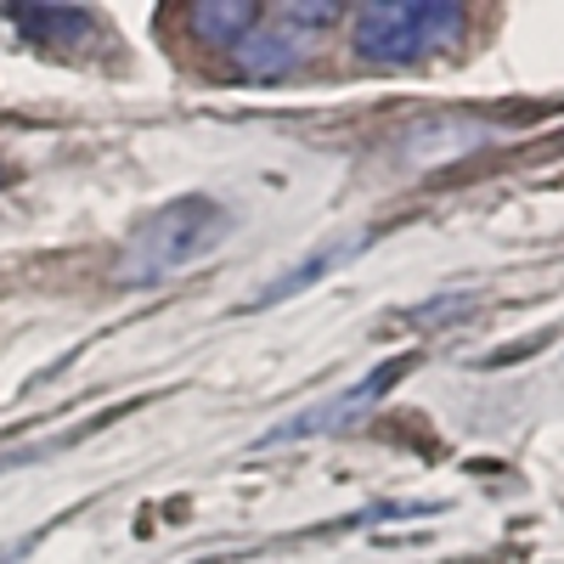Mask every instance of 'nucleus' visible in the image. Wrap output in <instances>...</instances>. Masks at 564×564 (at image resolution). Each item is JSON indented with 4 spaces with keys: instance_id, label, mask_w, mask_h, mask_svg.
Returning a JSON list of instances; mask_svg holds the SVG:
<instances>
[{
    "instance_id": "nucleus-1",
    "label": "nucleus",
    "mask_w": 564,
    "mask_h": 564,
    "mask_svg": "<svg viewBox=\"0 0 564 564\" xmlns=\"http://www.w3.org/2000/svg\"><path fill=\"white\" fill-rule=\"evenodd\" d=\"M220 231H226V209L215 198H175V204L153 209L135 226V238H130V249L119 260V282L148 289V282L204 260L220 243Z\"/></svg>"
},
{
    "instance_id": "nucleus-2",
    "label": "nucleus",
    "mask_w": 564,
    "mask_h": 564,
    "mask_svg": "<svg viewBox=\"0 0 564 564\" xmlns=\"http://www.w3.org/2000/svg\"><path fill=\"white\" fill-rule=\"evenodd\" d=\"M463 7L452 0H372L356 18V52L367 63H417L463 34Z\"/></svg>"
},
{
    "instance_id": "nucleus-3",
    "label": "nucleus",
    "mask_w": 564,
    "mask_h": 564,
    "mask_svg": "<svg viewBox=\"0 0 564 564\" xmlns=\"http://www.w3.org/2000/svg\"><path fill=\"white\" fill-rule=\"evenodd\" d=\"M339 18V7L327 0H294V7H260V23L231 45V63L243 79H282L305 63V52L327 34V23Z\"/></svg>"
},
{
    "instance_id": "nucleus-4",
    "label": "nucleus",
    "mask_w": 564,
    "mask_h": 564,
    "mask_svg": "<svg viewBox=\"0 0 564 564\" xmlns=\"http://www.w3.org/2000/svg\"><path fill=\"white\" fill-rule=\"evenodd\" d=\"M401 372H412V356H395V361H384L379 372H367V384H350L345 395H334V401H322V406L289 417L282 430L260 435V446H289V441H305V435H322V430H339V423H350V417H361V412L379 406V401L395 390Z\"/></svg>"
},
{
    "instance_id": "nucleus-5",
    "label": "nucleus",
    "mask_w": 564,
    "mask_h": 564,
    "mask_svg": "<svg viewBox=\"0 0 564 564\" xmlns=\"http://www.w3.org/2000/svg\"><path fill=\"white\" fill-rule=\"evenodd\" d=\"M7 18L34 45H52V52H74V45L97 34V12L90 7H7Z\"/></svg>"
},
{
    "instance_id": "nucleus-6",
    "label": "nucleus",
    "mask_w": 564,
    "mask_h": 564,
    "mask_svg": "<svg viewBox=\"0 0 564 564\" xmlns=\"http://www.w3.org/2000/svg\"><path fill=\"white\" fill-rule=\"evenodd\" d=\"M254 23H260L254 0H198V7H186V29H193V40L215 45V52H231Z\"/></svg>"
},
{
    "instance_id": "nucleus-7",
    "label": "nucleus",
    "mask_w": 564,
    "mask_h": 564,
    "mask_svg": "<svg viewBox=\"0 0 564 564\" xmlns=\"http://www.w3.org/2000/svg\"><path fill=\"white\" fill-rule=\"evenodd\" d=\"M356 249H367V238H350V243H339V249H327V254H311V260H305L300 271H289V276H282V282H276V289H265V294H260L254 305H271V300H289V294H300V289H305V282H316V276H327V271H334L339 260H350Z\"/></svg>"
},
{
    "instance_id": "nucleus-8",
    "label": "nucleus",
    "mask_w": 564,
    "mask_h": 564,
    "mask_svg": "<svg viewBox=\"0 0 564 564\" xmlns=\"http://www.w3.org/2000/svg\"><path fill=\"white\" fill-rule=\"evenodd\" d=\"M0 186H7V164H0Z\"/></svg>"
}]
</instances>
